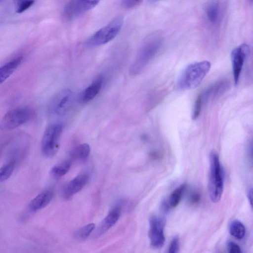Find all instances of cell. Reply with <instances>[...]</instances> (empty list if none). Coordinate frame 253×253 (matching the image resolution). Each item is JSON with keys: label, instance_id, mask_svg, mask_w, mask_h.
Returning a JSON list of instances; mask_svg holds the SVG:
<instances>
[{"label": "cell", "instance_id": "cell-30", "mask_svg": "<svg viewBox=\"0 0 253 253\" xmlns=\"http://www.w3.org/2000/svg\"><path fill=\"white\" fill-rule=\"evenodd\" d=\"M159 0H149V2H151V3H154V2H156L158 1H159Z\"/></svg>", "mask_w": 253, "mask_h": 253}, {"label": "cell", "instance_id": "cell-12", "mask_svg": "<svg viewBox=\"0 0 253 253\" xmlns=\"http://www.w3.org/2000/svg\"><path fill=\"white\" fill-rule=\"evenodd\" d=\"M102 75L97 76L79 96V101L82 103H86L93 99L100 91L103 83Z\"/></svg>", "mask_w": 253, "mask_h": 253}, {"label": "cell", "instance_id": "cell-15", "mask_svg": "<svg viewBox=\"0 0 253 253\" xmlns=\"http://www.w3.org/2000/svg\"><path fill=\"white\" fill-rule=\"evenodd\" d=\"M186 187V184L184 183L172 191L168 201L164 203L163 208L165 211H167L169 209L174 208L178 205L181 200Z\"/></svg>", "mask_w": 253, "mask_h": 253}, {"label": "cell", "instance_id": "cell-23", "mask_svg": "<svg viewBox=\"0 0 253 253\" xmlns=\"http://www.w3.org/2000/svg\"><path fill=\"white\" fill-rule=\"evenodd\" d=\"M203 103V102L202 101L201 94H200L197 96L195 100L194 106L193 109L192 115V118L193 120H195L197 119L199 117L201 112Z\"/></svg>", "mask_w": 253, "mask_h": 253}, {"label": "cell", "instance_id": "cell-21", "mask_svg": "<svg viewBox=\"0 0 253 253\" xmlns=\"http://www.w3.org/2000/svg\"><path fill=\"white\" fill-rule=\"evenodd\" d=\"M15 160L12 159L0 168V181L8 179L12 175L15 168Z\"/></svg>", "mask_w": 253, "mask_h": 253}, {"label": "cell", "instance_id": "cell-27", "mask_svg": "<svg viewBox=\"0 0 253 253\" xmlns=\"http://www.w3.org/2000/svg\"><path fill=\"white\" fill-rule=\"evenodd\" d=\"M227 250L231 253H241L242 252L240 247L236 243L229 241L227 245Z\"/></svg>", "mask_w": 253, "mask_h": 253}, {"label": "cell", "instance_id": "cell-17", "mask_svg": "<svg viewBox=\"0 0 253 253\" xmlns=\"http://www.w3.org/2000/svg\"><path fill=\"white\" fill-rule=\"evenodd\" d=\"M23 58L19 57L0 67V84L4 82L21 64Z\"/></svg>", "mask_w": 253, "mask_h": 253}, {"label": "cell", "instance_id": "cell-6", "mask_svg": "<svg viewBox=\"0 0 253 253\" xmlns=\"http://www.w3.org/2000/svg\"><path fill=\"white\" fill-rule=\"evenodd\" d=\"M31 111L27 108H19L8 111L0 122V129L7 131L13 129L28 122Z\"/></svg>", "mask_w": 253, "mask_h": 253}, {"label": "cell", "instance_id": "cell-13", "mask_svg": "<svg viewBox=\"0 0 253 253\" xmlns=\"http://www.w3.org/2000/svg\"><path fill=\"white\" fill-rule=\"evenodd\" d=\"M120 216V208L118 206L112 210L101 221L94 233L95 237L102 235L118 221Z\"/></svg>", "mask_w": 253, "mask_h": 253}, {"label": "cell", "instance_id": "cell-2", "mask_svg": "<svg viewBox=\"0 0 253 253\" xmlns=\"http://www.w3.org/2000/svg\"><path fill=\"white\" fill-rule=\"evenodd\" d=\"M161 44L162 40L159 36H152L147 39L140 47L131 65L129 74L135 76L141 73L157 53Z\"/></svg>", "mask_w": 253, "mask_h": 253}, {"label": "cell", "instance_id": "cell-9", "mask_svg": "<svg viewBox=\"0 0 253 253\" xmlns=\"http://www.w3.org/2000/svg\"><path fill=\"white\" fill-rule=\"evenodd\" d=\"M94 7L90 0H69L63 10V17L72 20Z\"/></svg>", "mask_w": 253, "mask_h": 253}, {"label": "cell", "instance_id": "cell-10", "mask_svg": "<svg viewBox=\"0 0 253 253\" xmlns=\"http://www.w3.org/2000/svg\"><path fill=\"white\" fill-rule=\"evenodd\" d=\"M73 93L65 89L59 92L54 100L52 110L58 116H63L68 111L72 103Z\"/></svg>", "mask_w": 253, "mask_h": 253}, {"label": "cell", "instance_id": "cell-14", "mask_svg": "<svg viewBox=\"0 0 253 253\" xmlns=\"http://www.w3.org/2000/svg\"><path fill=\"white\" fill-rule=\"evenodd\" d=\"M53 191L47 190L36 196L29 203L28 209L31 212H35L47 206L51 201Z\"/></svg>", "mask_w": 253, "mask_h": 253}, {"label": "cell", "instance_id": "cell-5", "mask_svg": "<svg viewBox=\"0 0 253 253\" xmlns=\"http://www.w3.org/2000/svg\"><path fill=\"white\" fill-rule=\"evenodd\" d=\"M123 18L118 17L94 33L87 41V43L96 46L104 44L113 40L120 32Z\"/></svg>", "mask_w": 253, "mask_h": 253}, {"label": "cell", "instance_id": "cell-1", "mask_svg": "<svg viewBox=\"0 0 253 253\" xmlns=\"http://www.w3.org/2000/svg\"><path fill=\"white\" fill-rule=\"evenodd\" d=\"M211 67V63L206 60L190 64L178 76L176 82L177 88L181 90H189L197 87L207 75Z\"/></svg>", "mask_w": 253, "mask_h": 253}, {"label": "cell", "instance_id": "cell-11", "mask_svg": "<svg viewBox=\"0 0 253 253\" xmlns=\"http://www.w3.org/2000/svg\"><path fill=\"white\" fill-rule=\"evenodd\" d=\"M88 180V175L81 173L71 180L64 187L63 196L65 199H69L74 194L81 191Z\"/></svg>", "mask_w": 253, "mask_h": 253}, {"label": "cell", "instance_id": "cell-7", "mask_svg": "<svg viewBox=\"0 0 253 253\" xmlns=\"http://www.w3.org/2000/svg\"><path fill=\"white\" fill-rule=\"evenodd\" d=\"M164 219L154 215L150 217L149 237L151 245L154 248H161L164 245Z\"/></svg>", "mask_w": 253, "mask_h": 253}, {"label": "cell", "instance_id": "cell-19", "mask_svg": "<svg viewBox=\"0 0 253 253\" xmlns=\"http://www.w3.org/2000/svg\"><path fill=\"white\" fill-rule=\"evenodd\" d=\"M72 165L71 160H66L54 166L50 173L54 178H59L65 175L70 169Z\"/></svg>", "mask_w": 253, "mask_h": 253}, {"label": "cell", "instance_id": "cell-26", "mask_svg": "<svg viewBox=\"0 0 253 253\" xmlns=\"http://www.w3.org/2000/svg\"><path fill=\"white\" fill-rule=\"evenodd\" d=\"M34 2L33 0H23L19 4L17 12L18 13H21L29 7H30Z\"/></svg>", "mask_w": 253, "mask_h": 253}, {"label": "cell", "instance_id": "cell-20", "mask_svg": "<svg viewBox=\"0 0 253 253\" xmlns=\"http://www.w3.org/2000/svg\"><path fill=\"white\" fill-rule=\"evenodd\" d=\"M229 231L231 235L237 239H243L246 233L244 225L238 220H234L230 223Z\"/></svg>", "mask_w": 253, "mask_h": 253}, {"label": "cell", "instance_id": "cell-3", "mask_svg": "<svg viewBox=\"0 0 253 253\" xmlns=\"http://www.w3.org/2000/svg\"><path fill=\"white\" fill-rule=\"evenodd\" d=\"M210 159L209 194L211 201L217 203L220 201L223 191L224 170L216 152H211Z\"/></svg>", "mask_w": 253, "mask_h": 253}, {"label": "cell", "instance_id": "cell-22", "mask_svg": "<svg viewBox=\"0 0 253 253\" xmlns=\"http://www.w3.org/2000/svg\"><path fill=\"white\" fill-rule=\"evenodd\" d=\"M95 224L91 223L86 224L76 231L75 238L80 241L86 239L95 229Z\"/></svg>", "mask_w": 253, "mask_h": 253}, {"label": "cell", "instance_id": "cell-24", "mask_svg": "<svg viewBox=\"0 0 253 253\" xmlns=\"http://www.w3.org/2000/svg\"><path fill=\"white\" fill-rule=\"evenodd\" d=\"M201 195L197 190H193L189 194L188 199L189 203L192 205H197L200 201Z\"/></svg>", "mask_w": 253, "mask_h": 253}, {"label": "cell", "instance_id": "cell-25", "mask_svg": "<svg viewBox=\"0 0 253 253\" xmlns=\"http://www.w3.org/2000/svg\"><path fill=\"white\" fill-rule=\"evenodd\" d=\"M179 248V238L178 236H174L170 242L168 252L169 253H176L178 252Z\"/></svg>", "mask_w": 253, "mask_h": 253}, {"label": "cell", "instance_id": "cell-4", "mask_svg": "<svg viewBox=\"0 0 253 253\" xmlns=\"http://www.w3.org/2000/svg\"><path fill=\"white\" fill-rule=\"evenodd\" d=\"M63 126L61 124H53L49 126L44 132L41 143L43 156L52 158L58 151Z\"/></svg>", "mask_w": 253, "mask_h": 253}, {"label": "cell", "instance_id": "cell-8", "mask_svg": "<svg viewBox=\"0 0 253 253\" xmlns=\"http://www.w3.org/2000/svg\"><path fill=\"white\" fill-rule=\"evenodd\" d=\"M249 52L250 49L248 45L246 43H243L233 49L231 53L233 74L235 85L238 84L243 66Z\"/></svg>", "mask_w": 253, "mask_h": 253}, {"label": "cell", "instance_id": "cell-18", "mask_svg": "<svg viewBox=\"0 0 253 253\" xmlns=\"http://www.w3.org/2000/svg\"><path fill=\"white\" fill-rule=\"evenodd\" d=\"M90 151V148L88 144H81L71 151L70 156L72 159L84 160L88 157Z\"/></svg>", "mask_w": 253, "mask_h": 253}, {"label": "cell", "instance_id": "cell-29", "mask_svg": "<svg viewBox=\"0 0 253 253\" xmlns=\"http://www.w3.org/2000/svg\"><path fill=\"white\" fill-rule=\"evenodd\" d=\"M248 198L249 201L250 203L251 206H252V199H253V189H250L248 193Z\"/></svg>", "mask_w": 253, "mask_h": 253}, {"label": "cell", "instance_id": "cell-16", "mask_svg": "<svg viewBox=\"0 0 253 253\" xmlns=\"http://www.w3.org/2000/svg\"><path fill=\"white\" fill-rule=\"evenodd\" d=\"M220 6L218 0H211L207 4L205 8L206 15L211 24L218 22L220 11Z\"/></svg>", "mask_w": 253, "mask_h": 253}, {"label": "cell", "instance_id": "cell-28", "mask_svg": "<svg viewBox=\"0 0 253 253\" xmlns=\"http://www.w3.org/2000/svg\"><path fill=\"white\" fill-rule=\"evenodd\" d=\"M142 0H123L122 5L126 8H132L138 5Z\"/></svg>", "mask_w": 253, "mask_h": 253}]
</instances>
